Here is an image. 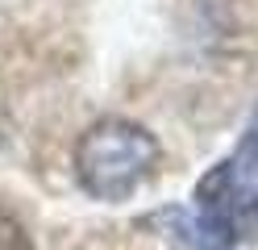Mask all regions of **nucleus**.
<instances>
[{
	"mask_svg": "<svg viewBox=\"0 0 258 250\" xmlns=\"http://www.w3.org/2000/svg\"><path fill=\"white\" fill-rule=\"evenodd\" d=\"M196 213L225 242H258V179H250L233 159L217 163L196 183Z\"/></svg>",
	"mask_w": 258,
	"mask_h": 250,
	"instance_id": "obj_2",
	"label": "nucleus"
},
{
	"mask_svg": "<svg viewBox=\"0 0 258 250\" xmlns=\"http://www.w3.org/2000/svg\"><path fill=\"white\" fill-rule=\"evenodd\" d=\"M158 163V138L125 117H100L75 142V179L96 200H129Z\"/></svg>",
	"mask_w": 258,
	"mask_h": 250,
	"instance_id": "obj_1",
	"label": "nucleus"
},
{
	"mask_svg": "<svg viewBox=\"0 0 258 250\" xmlns=\"http://www.w3.org/2000/svg\"><path fill=\"white\" fill-rule=\"evenodd\" d=\"M142 225L146 229H167L171 238H183L187 246H196V250H237L233 242H225L196 209H163V213L146 217Z\"/></svg>",
	"mask_w": 258,
	"mask_h": 250,
	"instance_id": "obj_3",
	"label": "nucleus"
},
{
	"mask_svg": "<svg viewBox=\"0 0 258 250\" xmlns=\"http://www.w3.org/2000/svg\"><path fill=\"white\" fill-rule=\"evenodd\" d=\"M0 250H34V238L17 221V213H9L5 205H0Z\"/></svg>",
	"mask_w": 258,
	"mask_h": 250,
	"instance_id": "obj_4",
	"label": "nucleus"
}]
</instances>
